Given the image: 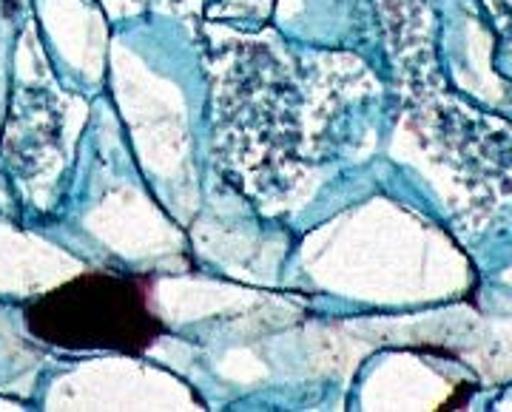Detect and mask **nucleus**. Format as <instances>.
I'll return each instance as SVG.
<instances>
[{
    "label": "nucleus",
    "mask_w": 512,
    "mask_h": 412,
    "mask_svg": "<svg viewBox=\"0 0 512 412\" xmlns=\"http://www.w3.org/2000/svg\"><path fill=\"white\" fill-rule=\"evenodd\" d=\"M37 339L63 350H123L140 353L160 333L146 293L134 279L86 273L26 310Z\"/></svg>",
    "instance_id": "1"
}]
</instances>
